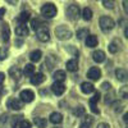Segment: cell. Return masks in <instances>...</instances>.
<instances>
[{"label":"cell","instance_id":"cell-1","mask_svg":"<svg viewBox=\"0 0 128 128\" xmlns=\"http://www.w3.org/2000/svg\"><path fill=\"white\" fill-rule=\"evenodd\" d=\"M56 13H58V9L52 3H46L41 8V14H42L44 18L51 19V18H54L56 16Z\"/></svg>","mask_w":128,"mask_h":128},{"label":"cell","instance_id":"cell-2","mask_svg":"<svg viewBox=\"0 0 128 128\" xmlns=\"http://www.w3.org/2000/svg\"><path fill=\"white\" fill-rule=\"evenodd\" d=\"M99 24H100V28H101V31H102V32H109V31H112V30L114 28L115 22H114V20H113L110 17L104 16V17H101V18H100Z\"/></svg>","mask_w":128,"mask_h":128},{"label":"cell","instance_id":"cell-3","mask_svg":"<svg viewBox=\"0 0 128 128\" xmlns=\"http://www.w3.org/2000/svg\"><path fill=\"white\" fill-rule=\"evenodd\" d=\"M18 118L19 116H10V115H3L0 119V124L4 128H16L17 123H18Z\"/></svg>","mask_w":128,"mask_h":128},{"label":"cell","instance_id":"cell-4","mask_svg":"<svg viewBox=\"0 0 128 128\" xmlns=\"http://www.w3.org/2000/svg\"><path fill=\"white\" fill-rule=\"evenodd\" d=\"M66 14H67V17H68L70 20H76V19H78V17L81 16L80 6L76 5V4H70V5L67 8V10H66Z\"/></svg>","mask_w":128,"mask_h":128},{"label":"cell","instance_id":"cell-5","mask_svg":"<svg viewBox=\"0 0 128 128\" xmlns=\"http://www.w3.org/2000/svg\"><path fill=\"white\" fill-rule=\"evenodd\" d=\"M55 35L59 40H68L72 37V32L69 28H67V26H59L55 28Z\"/></svg>","mask_w":128,"mask_h":128},{"label":"cell","instance_id":"cell-6","mask_svg":"<svg viewBox=\"0 0 128 128\" xmlns=\"http://www.w3.org/2000/svg\"><path fill=\"white\" fill-rule=\"evenodd\" d=\"M36 36H37V38H38L41 42H46V41L50 40V31H49V28L45 27V24H44V26H41V27H38V28L36 30Z\"/></svg>","mask_w":128,"mask_h":128},{"label":"cell","instance_id":"cell-7","mask_svg":"<svg viewBox=\"0 0 128 128\" xmlns=\"http://www.w3.org/2000/svg\"><path fill=\"white\" fill-rule=\"evenodd\" d=\"M23 101L20 100V99H17V98H12V99H9L6 105H8V108L10 110H20L23 108Z\"/></svg>","mask_w":128,"mask_h":128},{"label":"cell","instance_id":"cell-8","mask_svg":"<svg viewBox=\"0 0 128 128\" xmlns=\"http://www.w3.org/2000/svg\"><path fill=\"white\" fill-rule=\"evenodd\" d=\"M19 99L22 100L23 102H31V101H34L35 99V94L34 91H31V90H23V91H20L19 94Z\"/></svg>","mask_w":128,"mask_h":128},{"label":"cell","instance_id":"cell-9","mask_svg":"<svg viewBox=\"0 0 128 128\" xmlns=\"http://www.w3.org/2000/svg\"><path fill=\"white\" fill-rule=\"evenodd\" d=\"M100 100V92H95V95L90 99V108H91V112L95 113V114H99L100 110L98 109V102Z\"/></svg>","mask_w":128,"mask_h":128},{"label":"cell","instance_id":"cell-10","mask_svg":"<svg viewBox=\"0 0 128 128\" xmlns=\"http://www.w3.org/2000/svg\"><path fill=\"white\" fill-rule=\"evenodd\" d=\"M51 91H52V94H54V95L60 96V95L64 94V91H66V86H64V83H63V82H58V81H55L54 83L51 84Z\"/></svg>","mask_w":128,"mask_h":128},{"label":"cell","instance_id":"cell-11","mask_svg":"<svg viewBox=\"0 0 128 128\" xmlns=\"http://www.w3.org/2000/svg\"><path fill=\"white\" fill-rule=\"evenodd\" d=\"M87 77H88L91 81H98V80H100V77H101V70H100L98 67H92V68H90L88 72H87Z\"/></svg>","mask_w":128,"mask_h":128},{"label":"cell","instance_id":"cell-12","mask_svg":"<svg viewBox=\"0 0 128 128\" xmlns=\"http://www.w3.org/2000/svg\"><path fill=\"white\" fill-rule=\"evenodd\" d=\"M44 81H45V76H44L41 72L34 73V74L31 76V83L34 84V86H38V84H41Z\"/></svg>","mask_w":128,"mask_h":128},{"label":"cell","instance_id":"cell-13","mask_svg":"<svg viewBox=\"0 0 128 128\" xmlns=\"http://www.w3.org/2000/svg\"><path fill=\"white\" fill-rule=\"evenodd\" d=\"M9 76L16 81H19L20 77H22V70H20L18 67H12L9 69Z\"/></svg>","mask_w":128,"mask_h":128},{"label":"cell","instance_id":"cell-14","mask_svg":"<svg viewBox=\"0 0 128 128\" xmlns=\"http://www.w3.org/2000/svg\"><path fill=\"white\" fill-rule=\"evenodd\" d=\"M92 59L96 63H102L105 60V52L102 50H95L92 52Z\"/></svg>","mask_w":128,"mask_h":128},{"label":"cell","instance_id":"cell-15","mask_svg":"<svg viewBox=\"0 0 128 128\" xmlns=\"http://www.w3.org/2000/svg\"><path fill=\"white\" fill-rule=\"evenodd\" d=\"M115 77H116V80L120 81V82H126L127 78H128V73H127L126 69L119 68V69H116V70H115Z\"/></svg>","mask_w":128,"mask_h":128},{"label":"cell","instance_id":"cell-16","mask_svg":"<svg viewBox=\"0 0 128 128\" xmlns=\"http://www.w3.org/2000/svg\"><path fill=\"white\" fill-rule=\"evenodd\" d=\"M49 118H50V122H51L52 124H60V123L63 122V115H62L60 113H58V112L51 113Z\"/></svg>","mask_w":128,"mask_h":128},{"label":"cell","instance_id":"cell-17","mask_svg":"<svg viewBox=\"0 0 128 128\" xmlns=\"http://www.w3.org/2000/svg\"><path fill=\"white\" fill-rule=\"evenodd\" d=\"M98 37L95 35H87L86 36V46L87 48H95L98 46Z\"/></svg>","mask_w":128,"mask_h":128},{"label":"cell","instance_id":"cell-18","mask_svg":"<svg viewBox=\"0 0 128 128\" xmlns=\"http://www.w3.org/2000/svg\"><path fill=\"white\" fill-rule=\"evenodd\" d=\"M81 91L83 94H91L95 91V87H94V84L91 82H83L81 84Z\"/></svg>","mask_w":128,"mask_h":128},{"label":"cell","instance_id":"cell-19","mask_svg":"<svg viewBox=\"0 0 128 128\" xmlns=\"http://www.w3.org/2000/svg\"><path fill=\"white\" fill-rule=\"evenodd\" d=\"M16 35L17 36H20V37H24L28 35V28L26 24H19L17 28H16Z\"/></svg>","mask_w":128,"mask_h":128},{"label":"cell","instance_id":"cell-20","mask_svg":"<svg viewBox=\"0 0 128 128\" xmlns=\"http://www.w3.org/2000/svg\"><path fill=\"white\" fill-rule=\"evenodd\" d=\"M9 37H10V28L5 23V24H3V28H2V40L4 42H6L9 40Z\"/></svg>","mask_w":128,"mask_h":128},{"label":"cell","instance_id":"cell-21","mask_svg":"<svg viewBox=\"0 0 128 128\" xmlns=\"http://www.w3.org/2000/svg\"><path fill=\"white\" fill-rule=\"evenodd\" d=\"M78 69V62L77 59H70L67 62V70L69 72H76Z\"/></svg>","mask_w":128,"mask_h":128},{"label":"cell","instance_id":"cell-22","mask_svg":"<svg viewBox=\"0 0 128 128\" xmlns=\"http://www.w3.org/2000/svg\"><path fill=\"white\" fill-rule=\"evenodd\" d=\"M41 56H42V52H41L40 50H34V51L30 54V60H31L32 63H37V62L41 60Z\"/></svg>","mask_w":128,"mask_h":128},{"label":"cell","instance_id":"cell-23","mask_svg":"<svg viewBox=\"0 0 128 128\" xmlns=\"http://www.w3.org/2000/svg\"><path fill=\"white\" fill-rule=\"evenodd\" d=\"M52 77H54V80L58 81V82H64L66 78H67V74H66L64 70H56V72H54Z\"/></svg>","mask_w":128,"mask_h":128},{"label":"cell","instance_id":"cell-24","mask_svg":"<svg viewBox=\"0 0 128 128\" xmlns=\"http://www.w3.org/2000/svg\"><path fill=\"white\" fill-rule=\"evenodd\" d=\"M30 18H31V14L28 12H22V13L18 16L17 20L19 22V24H26V22H27V20H30Z\"/></svg>","mask_w":128,"mask_h":128},{"label":"cell","instance_id":"cell-25","mask_svg":"<svg viewBox=\"0 0 128 128\" xmlns=\"http://www.w3.org/2000/svg\"><path fill=\"white\" fill-rule=\"evenodd\" d=\"M92 123H94L92 116H88L87 115V116H84V119L80 124V128H92Z\"/></svg>","mask_w":128,"mask_h":128},{"label":"cell","instance_id":"cell-26","mask_svg":"<svg viewBox=\"0 0 128 128\" xmlns=\"http://www.w3.org/2000/svg\"><path fill=\"white\" fill-rule=\"evenodd\" d=\"M34 123H35V126H36L37 128H45L46 124H48L46 119H45V118H40V116H36V118H34Z\"/></svg>","mask_w":128,"mask_h":128},{"label":"cell","instance_id":"cell-27","mask_svg":"<svg viewBox=\"0 0 128 128\" xmlns=\"http://www.w3.org/2000/svg\"><path fill=\"white\" fill-rule=\"evenodd\" d=\"M23 73H24V76L31 77L32 74L35 73V67H34V64H26V67H24V69H23Z\"/></svg>","mask_w":128,"mask_h":128},{"label":"cell","instance_id":"cell-28","mask_svg":"<svg viewBox=\"0 0 128 128\" xmlns=\"http://www.w3.org/2000/svg\"><path fill=\"white\" fill-rule=\"evenodd\" d=\"M92 10L90 9V8H84L83 10H82V18L84 19V20H91L92 19Z\"/></svg>","mask_w":128,"mask_h":128},{"label":"cell","instance_id":"cell-29","mask_svg":"<svg viewBox=\"0 0 128 128\" xmlns=\"http://www.w3.org/2000/svg\"><path fill=\"white\" fill-rule=\"evenodd\" d=\"M31 26H32V30H35V31H36L38 27L44 26V23H42L40 19H37V18H36V19H32V20H31Z\"/></svg>","mask_w":128,"mask_h":128},{"label":"cell","instance_id":"cell-30","mask_svg":"<svg viewBox=\"0 0 128 128\" xmlns=\"http://www.w3.org/2000/svg\"><path fill=\"white\" fill-rule=\"evenodd\" d=\"M102 5L106 9H113L115 5V0H102Z\"/></svg>","mask_w":128,"mask_h":128},{"label":"cell","instance_id":"cell-31","mask_svg":"<svg viewBox=\"0 0 128 128\" xmlns=\"http://www.w3.org/2000/svg\"><path fill=\"white\" fill-rule=\"evenodd\" d=\"M32 124L30 120H26V119H22L19 123H18V128H31Z\"/></svg>","mask_w":128,"mask_h":128},{"label":"cell","instance_id":"cell-32","mask_svg":"<svg viewBox=\"0 0 128 128\" xmlns=\"http://www.w3.org/2000/svg\"><path fill=\"white\" fill-rule=\"evenodd\" d=\"M87 35H88V30L87 28H82V30H78L77 31V37L80 40H82L84 36H87Z\"/></svg>","mask_w":128,"mask_h":128},{"label":"cell","instance_id":"cell-33","mask_svg":"<svg viewBox=\"0 0 128 128\" xmlns=\"http://www.w3.org/2000/svg\"><path fill=\"white\" fill-rule=\"evenodd\" d=\"M74 115H77V116H83L84 115V108L82 105H78L76 109H74Z\"/></svg>","mask_w":128,"mask_h":128},{"label":"cell","instance_id":"cell-34","mask_svg":"<svg viewBox=\"0 0 128 128\" xmlns=\"http://www.w3.org/2000/svg\"><path fill=\"white\" fill-rule=\"evenodd\" d=\"M8 58V50L5 48H0V62Z\"/></svg>","mask_w":128,"mask_h":128},{"label":"cell","instance_id":"cell-35","mask_svg":"<svg viewBox=\"0 0 128 128\" xmlns=\"http://www.w3.org/2000/svg\"><path fill=\"white\" fill-rule=\"evenodd\" d=\"M108 49H109V51L110 52H113V54H115L116 51H118V45H116V42H110L109 44V46H108Z\"/></svg>","mask_w":128,"mask_h":128},{"label":"cell","instance_id":"cell-36","mask_svg":"<svg viewBox=\"0 0 128 128\" xmlns=\"http://www.w3.org/2000/svg\"><path fill=\"white\" fill-rule=\"evenodd\" d=\"M119 95H120L122 99H127V98H128V87H127V86L122 87L120 91H119Z\"/></svg>","mask_w":128,"mask_h":128},{"label":"cell","instance_id":"cell-37","mask_svg":"<svg viewBox=\"0 0 128 128\" xmlns=\"http://www.w3.org/2000/svg\"><path fill=\"white\" fill-rule=\"evenodd\" d=\"M101 87H102L104 90H110V87H112V84H110V83H108V82H104V83L101 84Z\"/></svg>","mask_w":128,"mask_h":128},{"label":"cell","instance_id":"cell-38","mask_svg":"<svg viewBox=\"0 0 128 128\" xmlns=\"http://www.w3.org/2000/svg\"><path fill=\"white\" fill-rule=\"evenodd\" d=\"M98 128H110V126L108 123H100L98 124Z\"/></svg>","mask_w":128,"mask_h":128},{"label":"cell","instance_id":"cell-39","mask_svg":"<svg viewBox=\"0 0 128 128\" xmlns=\"http://www.w3.org/2000/svg\"><path fill=\"white\" fill-rule=\"evenodd\" d=\"M5 16V8H0V19Z\"/></svg>","mask_w":128,"mask_h":128},{"label":"cell","instance_id":"cell-40","mask_svg":"<svg viewBox=\"0 0 128 128\" xmlns=\"http://www.w3.org/2000/svg\"><path fill=\"white\" fill-rule=\"evenodd\" d=\"M4 80H5V74L0 72V84H2V83L4 82Z\"/></svg>","mask_w":128,"mask_h":128},{"label":"cell","instance_id":"cell-41","mask_svg":"<svg viewBox=\"0 0 128 128\" xmlns=\"http://www.w3.org/2000/svg\"><path fill=\"white\" fill-rule=\"evenodd\" d=\"M127 4H128V0H124L123 2V8H124V12L128 13V9H127Z\"/></svg>","mask_w":128,"mask_h":128},{"label":"cell","instance_id":"cell-42","mask_svg":"<svg viewBox=\"0 0 128 128\" xmlns=\"http://www.w3.org/2000/svg\"><path fill=\"white\" fill-rule=\"evenodd\" d=\"M17 2H18V0H6V3L12 4V5H16V4H17Z\"/></svg>","mask_w":128,"mask_h":128},{"label":"cell","instance_id":"cell-43","mask_svg":"<svg viewBox=\"0 0 128 128\" xmlns=\"http://www.w3.org/2000/svg\"><path fill=\"white\" fill-rule=\"evenodd\" d=\"M3 92H4V90H3V87H2V84H0V96L3 95Z\"/></svg>","mask_w":128,"mask_h":128},{"label":"cell","instance_id":"cell-44","mask_svg":"<svg viewBox=\"0 0 128 128\" xmlns=\"http://www.w3.org/2000/svg\"><path fill=\"white\" fill-rule=\"evenodd\" d=\"M124 35H126V37H128V28L124 30Z\"/></svg>","mask_w":128,"mask_h":128},{"label":"cell","instance_id":"cell-45","mask_svg":"<svg viewBox=\"0 0 128 128\" xmlns=\"http://www.w3.org/2000/svg\"><path fill=\"white\" fill-rule=\"evenodd\" d=\"M54 128H60V127H54Z\"/></svg>","mask_w":128,"mask_h":128}]
</instances>
